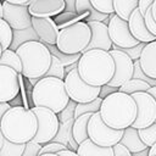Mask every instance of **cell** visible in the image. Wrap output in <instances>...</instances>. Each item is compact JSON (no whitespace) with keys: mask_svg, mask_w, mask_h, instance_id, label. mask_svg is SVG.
I'll use <instances>...</instances> for the list:
<instances>
[{"mask_svg":"<svg viewBox=\"0 0 156 156\" xmlns=\"http://www.w3.org/2000/svg\"><path fill=\"white\" fill-rule=\"evenodd\" d=\"M77 71L85 83L101 87L107 84L112 78L115 72V61L107 50H85L82 52L77 62Z\"/></svg>","mask_w":156,"mask_h":156,"instance_id":"6da1fadb","label":"cell"},{"mask_svg":"<svg viewBox=\"0 0 156 156\" xmlns=\"http://www.w3.org/2000/svg\"><path fill=\"white\" fill-rule=\"evenodd\" d=\"M99 112L108 127L124 129L136 117V102L130 94L117 90L102 98Z\"/></svg>","mask_w":156,"mask_h":156,"instance_id":"7a4b0ae2","label":"cell"},{"mask_svg":"<svg viewBox=\"0 0 156 156\" xmlns=\"http://www.w3.org/2000/svg\"><path fill=\"white\" fill-rule=\"evenodd\" d=\"M38 128V121L32 108L11 106L1 117L0 129L4 138L13 143H27L33 139Z\"/></svg>","mask_w":156,"mask_h":156,"instance_id":"3957f363","label":"cell"},{"mask_svg":"<svg viewBox=\"0 0 156 156\" xmlns=\"http://www.w3.org/2000/svg\"><path fill=\"white\" fill-rule=\"evenodd\" d=\"M32 101L34 106H44L58 113L69 101L63 79L51 76L39 78L33 85Z\"/></svg>","mask_w":156,"mask_h":156,"instance_id":"277c9868","label":"cell"},{"mask_svg":"<svg viewBox=\"0 0 156 156\" xmlns=\"http://www.w3.org/2000/svg\"><path fill=\"white\" fill-rule=\"evenodd\" d=\"M22 62V76L26 78H41L46 73L50 62L51 52L40 40H29L21 44L16 50Z\"/></svg>","mask_w":156,"mask_h":156,"instance_id":"5b68a950","label":"cell"},{"mask_svg":"<svg viewBox=\"0 0 156 156\" xmlns=\"http://www.w3.org/2000/svg\"><path fill=\"white\" fill-rule=\"evenodd\" d=\"M91 30L85 21H78L73 24L58 29L56 46L65 54L83 52L90 41Z\"/></svg>","mask_w":156,"mask_h":156,"instance_id":"8992f818","label":"cell"},{"mask_svg":"<svg viewBox=\"0 0 156 156\" xmlns=\"http://www.w3.org/2000/svg\"><path fill=\"white\" fill-rule=\"evenodd\" d=\"M63 82L68 98L76 102H88L99 96L100 87L85 83L79 76L77 67L66 73Z\"/></svg>","mask_w":156,"mask_h":156,"instance_id":"52a82bcc","label":"cell"},{"mask_svg":"<svg viewBox=\"0 0 156 156\" xmlns=\"http://www.w3.org/2000/svg\"><path fill=\"white\" fill-rule=\"evenodd\" d=\"M123 129L108 127L101 118L100 112H93L88 121V138L101 146H112L122 138Z\"/></svg>","mask_w":156,"mask_h":156,"instance_id":"ba28073f","label":"cell"},{"mask_svg":"<svg viewBox=\"0 0 156 156\" xmlns=\"http://www.w3.org/2000/svg\"><path fill=\"white\" fill-rule=\"evenodd\" d=\"M32 111L35 113L38 121V128L35 135L33 136V140L40 144L51 141L60 127L57 113L44 106H33Z\"/></svg>","mask_w":156,"mask_h":156,"instance_id":"9c48e42d","label":"cell"},{"mask_svg":"<svg viewBox=\"0 0 156 156\" xmlns=\"http://www.w3.org/2000/svg\"><path fill=\"white\" fill-rule=\"evenodd\" d=\"M136 102V117L130 124L139 129L156 122V100L147 91H135L130 94Z\"/></svg>","mask_w":156,"mask_h":156,"instance_id":"30bf717a","label":"cell"},{"mask_svg":"<svg viewBox=\"0 0 156 156\" xmlns=\"http://www.w3.org/2000/svg\"><path fill=\"white\" fill-rule=\"evenodd\" d=\"M107 29H108V35H110L112 44H115L117 46L129 48V46L136 45L139 43L132 35L129 27H128V21L122 20L115 12L108 15Z\"/></svg>","mask_w":156,"mask_h":156,"instance_id":"8fae6325","label":"cell"},{"mask_svg":"<svg viewBox=\"0 0 156 156\" xmlns=\"http://www.w3.org/2000/svg\"><path fill=\"white\" fill-rule=\"evenodd\" d=\"M108 52L111 54L113 61H115V72L112 78L107 84L112 87H121L124 82L132 78L133 68H134V61L122 50L117 49H110Z\"/></svg>","mask_w":156,"mask_h":156,"instance_id":"7c38bea8","label":"cell"},{"mask_svg":"<svg viewBox=\"0 0 156 156\" xmlns=\"http://www.w3.org/2000/svg\"><path fill=\"white\" fill-rule=\"evenodd\" d=\"M2 18L11 26L12 29H23L32 26V16L27 5L12 4L2 1Z\"/></svg>","mask_w":156,"mask_h":156,"instance_id":"4fadbf2b","label":"cell"},{"mask_svg":"<svg viewBox=\"0 0 156 156\" xmlns=\"http://www.w3.org/2000/svg\"><path fill=\"white\" fill-rule=\"evenodd\" d=\"M20 93L18 72L13 68L0 65V101L10 102Z\"/></svg>","mask_w":156,"mask_h":156,"instance_id":"5bb4252c","label":"cell"},{"mask_svg":"<svg viewBox=\"0 0 156 156\" xmlns=\"http://www.w3.org/2000/svg\"><path fill=\"white\" fill-rule=\"evenodd\" d=\"M32 27L34 28V30L41 43L56 44L58 28L52 17L32 16Z\"/></svg>","mask_w":156,"mask_h":156,"instance_id":"9a60e30c","label":"cell"},{"mask_svg":"<svg viewBox=\"0 0 156 156\" xmlns=\"http://www.w3.org/2000/svg\"><path fill=\"white\" fill-rule=\"evenodd\" d=\"M87 23L91 30V37L84 51L90 49H104L108 51L112 48V41L108 35L107 24L102 21H89Z\"/></svg>","mask_w":156,"mask_h":156,"instance_id":"2e32d148","label":"cell"},{"mask_svg":"<svg viewBox=\"0 0 156 156\" xmlns=\"http://www.w3.org/2000/svg\"><path fill=\"white\" fill-rule=\"evenodd\" d=\"M65 10V0H35L28 5L30 16L54 17Z\"/></svg>","mask_w":156,"mask_h":156,"instance_id":"e0dca14e","label":"cell"},{"mask_svg":"<svg viewBox=\"0 0 156 156\" xmlns=\"http://www.w3.org/2000/svg\"><path fill=\"white\" fill-rule=\"evenodd\" d=\"M128 27L129 30L132 33V35L138 40V41H143V43H149L156 39L155 35H152L149 29L146 28L145 21H144V16L141 15V12L139 11V9H134L133 12L130 13V16L128 17Z\"/></svg>","mask_w":156,"mask_h":156,"instance_id":"ac0fdd59","label":"cell"},{"mask_svg":"<svg viewBox=\"0 0 156 156\" xmlns=\"http://www.w3.org/2000/svg\"><path fill=\"white\" fill-rule=\"evenodd\" d=\"M138 61L146 76L156 78V39L144 45Z\"/></svg>","mask_w":156,"mask_h":156,"instance_id":"d6986e66","label":"cell"},{"mask_svg":"<svg viewBox=\"0 0 156 156\" xmlns=\"http://www.w3.org/2000/svg\"><path fill=\"white\" fill-rule=\"evenodd\" d=\"M78 156H113L112 146H101L87 138L78 144L76 150Z\"/></svg>","mask_w":156,"mask_h":156,"instance_id":"ffe728a7","label":"cell"},{"mask_svg":"<svg viewBox=\"0 0 156 156\" xmlns=\"http://www.w3.org/2000/svg\"><path fill=\"white\" fill-rule=\"evenodd\" d=\"M119 143H122L132 154L134 152H139L146 147H149L139 136V133H138V129L132 127V126H128L123 129V134H122V138L119 140Z\"/></svg>","mask_w":156,"mask_h":156,"instance_id":"44dd1931","label":"cell"},{"mask_svg":"<svg viewBox=\"0 0 156 156\" xmlns=\"http://www.w3.org/2000/svg\"><path fill=\"white\" fill-rule=\"evenodd\" d=\"M76 12L79 13L83 21H104L108 17L107 13L98 11L90 2V0H76Z\"/></svg>","mask_w":156,"mask_h":156,"instance_id":"7402d4cb","label":"cell"},{"mask_svg":"<svg viewBox=\"0 0 156 156\" xmlns=\"http://www.w3.org/2000/svg\"><path fill=\"white\" fill-rule=\"evenodd\" d=\"M91 113L93 112H87V113H83L73 119V123L71 127V133L77 144L82 143L84 139L88 138V121H89Z\"/></svg>","mask_w":156,"mask_h":156,"instance_id":"603a6c76","label":"cell"},{"mask_svg":"<svg viewBox=\"0 0 156 156\" xmlns=\"http://www.w3.org/2000/svg\"><path fill=\"white\" fill-rule=\"evenodd\" d=\"M29 40H39V38L32 26L23 28V29H12V40H11L9 49L16 50L21 44L29 41Z\"/></svg>","mask_w":156,"mask_h":156,"instance_id":"cb8c5ba5","label":"cell"},{"mask_svg":"<svg viewBox=\"0 0 156 156\" xmlns=\"http://www.w3.org/2000/svg\"><path fill=\"white\" fill-rule=\"evenodd\" d=\"M138 1L139 0H112L113 12L127 21L133 10L138 7Z\"/></svg>","mask_w":156,"mask_h":156,"instance_id":"d4e9b609","label":"cell"},{"mask_svg":"<svg viewBox=\"0 0 156 156\" xmlns=\"http://www.w3.org/2000/svg\"><path fill=\"white\" fill-rule=\"evenodd\" d=\"M0 65H5L9 66L11 68H13L15 71H17L18 73L22 72V62L20 56L17 55V52L15 50L11 49H4L1 55H0Z\"/></svg>","mask_w":156,"mask_h":156,"instance_id":"484cf974","label":"cell"},{"mask_svg":"<svg viewBox=\"0 0 156 156\" xmlns=\"http://www.w3.org/2000/svg\"><path fill=\"white\" fill-rule=\"evenodd\" d=\"M54 21H55L57 28L61 29V28L67 27L69 24H73V23H76L78 21H83V18L76 11H66V10H63L62 12L57 13L56 16H54Z\"/></svg>","mask_w":156,"mask_h":156,"instance_id":"4316f807","label":"cell"},{"mask_svg":"<svg viewBox=\"0 0 156 156\" xmlns=\"http://www.w3.org/2000/svg\"><path fill=\"white\" fill-rule=\"evenodd\" d=\"M26 143H13L4 138L0 147V156H22Z\"/></svg>","mask_w":156,"mask_h":156,"instance_id":"83f0119b","label":"cell"},{"mask_svg":"<svg viewBox=\"0 0 156 156\" xmlns=\"http://www.w3.org/2000/svg\"><path fill=\"white\" fill-rule=\"evenodd\" d=\"M149 88H150V84L146 83L145 80H141L138 78H130L127 82H124L121 87H118V90L127 94H132L135 91H146Z\"/></svg>","mask_w":156,"mask_h":156,"instance_id":"f1b7e54d","label":"cell"},{"mask_svg":"<svg viewBox=\"0 0 156 156\" xmlns=\"http://www.w3.org/2000/svg\"><path fill=\"white\" fill-rule=\"evenodd\" d=\"M101 100H102V98L98 96L94 100L88 101V102H77L76 106H74L73 117L76 118V117L80 116L83 113H87V112H96V111H99L100 105H101Z\"/></svg>","mask_w":156,"mask_h":156,"instance_id":"f546056e","label":"cell"},{"mask_svg":"<svg viewBox=\"0 0 156 156\" xmlns=\"http://www.w3.org/2000/svg\"><path fill=\"white\" fill-rule=\"evenodd\" d=\"M11 40H12V28L2 17H0V45L2 50L10 46Z\"/></svg>","mask_w":156,"mask_h":156,"instance_id":"4dcf8cb0","label":"cell"},{"mask_svg":"<svg viewBox=\"0 0 156 156\" xmlns=\"http://www.w3.org/2000/svg\"><path fill=\"white\" fill-rule=\"evenodd\" d=\"M44 76H51V77H57V78H61L63 79L65 76H66V72H65V66L62 65V62L54 55H51V62H50V66L46 71V73Z\"/></svg>","mask_w":156,"mask_h":156,"instance_id":"1f68e13d","label":"cell"},{"mask_svg":"<svg viewBox=\"0 0 156 156\" xmlns=\"http://www.w3.org/2000/svg\"><path fill=\"white\" fill-rule=\"evenodd\" d=\"M138 133H139L140 139L147 146H151L156 141V122H154L152 124H150L145 128H139Z\"/></svg>","mask_w":156,"mask_h":156,"instance_id":"d6a6232c","label":"cell"},{"mask_svg":"<svg viewBox=\"0 0 156 156\" xmlns=\"http://www.w3.org/2000/svg\"><path fill=\"white\" fill-rule=\"evenodd\" d=\"M65 147H67L65 144L51 140V141H48V143H45V144L41 145L38 156H43V155H55L58 150L65 149Z\"/></svg>","mask_w":156,"mask_h":156,"instance_id":"836d02e7","label":"cell"},{"mask_svg":"<svg viewBox=\"0 0 156 156\" xmlns=\"http://www.w3.org/2000/svg\"><path fill=\"white\" fill-rule=\"evenodd\" d=\"M145 44H146V43L139 41L136 45H133V46H129V48H122V46H117V45L112 44V49H117V50L124 51V52L134 61V60H138V58H139V56H140V54H141V50H143V48H144Z\"/></svg>","mask_w":156,"mask_h":156,"instance_id":"e575fe53","label":"cell"},{"mask_svg":"<svg viewBox=\"0 0 156 156\" xmlns=\"http://www.w3.org/2000/svg\"><path fill=\"white\" fill-rule=\"evenodd\" d=\"M76 101L71 100L68 101V104L65 106L63 110H61L58 113H57V117H58V121L61 122H65V121H68V119H73V113H74V106H76Z\"/></svg>","mask_w":156,"mask_h":156,"instance_id":"d590c367","label":"cell"},{"mask_svg":"<svg viewBox=\"0 0 156 156\" xmlns=\"http://www.w3.org/2000/svg\"><path fill=\"white\" fill-rule=\"evenodd\" d=\"M91 5L100 12L102 13H113V6H112V0H90Z\"/></svg>","mask_w":156,"mask_h":156,"instance_id":"8d00e7d4","label":"cell"},{"mask_svg":"<svg viewBox=\"0 0 156 156\" xmlns=\"http://www.w3.org/2000/svg\"><path fill=\"white\" fill-rule=\"evenodd\" d=\"M41 145H43V144L37 143V141H34L33 139L28 140V141L26 143V145H24V150H23L22 156H38Z\"/></svg>","mask_w":156,"mask_h":156,"instance_id":"74e56055","label":"cell"},{"mask_svg":"<svg viewBox=\"0 0 156 156\" xmlns=\"http://www.w3.org/2000/svg\"><path fill=\"white\" fill-rule=\"evenodd\" d=\"M144 21H145V24H146V28L149 29V32L156 37V21L154 20L152 15H151V9L149 7L145 13H144Z\"/></svg>","mask_w":156,"mask_h":156,"instance_id":"f35d334b","label":"cell"},{"mask_svg":"<svg viewBox=\"0 0 156 156\" xmlns=\"http://www.w3.org/2000/svg\"><path fill=\"white\" fill-rule=\"evenodd\" d=\"M112 151H113V156H132V152L119 141L112 145Z\"/></svg>","mask_w":156,"mask_h":156,"instance_id":"ab89813d","label":"cell"},{"mask_svg":"<svg viewBox=\"0 0 156 156\" xmlns=\"http://www.w3.org/2000/svg\"><path fill=\"white\" fill-rule=\"evenodd\" d=\"M117 90H118L117 87H112V85H110V84H104V85L100 87L99 96H100V98H105V96H107L108 94H111V93H113V91H117Z\"/></svg>","mask_w":156,"mask_h":156,"instance_id":"60d3db41","label":"cell"},{"mask_svg":"<svg viewBox=\"0 0 156 156\" xmlns=\"http://www.w3.org/2000/svg\"><path fill=\"white\" fill-rule=\"evenodd\" d=\"M152 1H154V0H139V1H138V9H139V11L141 12L143 16H144L145 11L151 6Z\"/></svg>","mask_w":156,"mask_h":156,"instance_id":"b9f144b4","label":"cell"},{"mask_svg":"<svg viewBox=\"0 0 156 156\" xmlns=\"http://www.w3.org/2000/svg\"><path fill=\"white\" fill-rule=\"evenodd\" d=\"M56 156H77V152L69 147H65V149H61L58 150L56 154Z\"/></svg>","mask_w":156,"mask_h":156,"instance_id":"7bdbcfd3","label":"cell"},{"mask_svg":"<svg viewBox=\"0 0 156 156\" xmlns=\"http://www.w3.org/2000/svg\"><path fill=\"white\" fill-rule=\"evenodd\" d=\"M66 11H76V0H65Z\"/></svg>","mask_w":156,"mask_h":156,"instance_id":"ee69618b","label":"cell"},{"mask_svg":"<svg viewBox=\"0 0 156 156\" xmlns=\"http://www.w3.org/2000/svg\"><path fill=\"white\" fill-rule=\"evenodd\" d=\"M11 106H10V104L9 102H4V101H0V121H1V117H2V115L10 108Z\"/></svg>","mask_w":156,"mask_h":156,"instance_id":"f6af8a7d","label":"cell"},{"mask_svg":"<svg viewBox=\"0 0 156 156\" xmlns=\"http://www.w3.org/2000/svg\"><path fill=\"white\" fill-rule=\"evenodd\" d=\"M149 156H156V141L149 146Z\"/></svg>","mask_w":156,"mask_h":156,"instance_id":"bcb514c9","label":"cell"},{"mask_svg":"<svg viewBox=\"0 0 156 156\" xmlns=\"http://www.w3.org/2000/svg\"><path fill=\"white\" fill-rule=\"evenodd\" d=\"M9 2H12V4H21V5H29V0H6Z\"/></svg>","mask_w":156,"mask_h":156,"instance_id":"7dc6e473","label":"cell"},{"mask_svg":"<svg viewBox=\"0 0 156 156\" xmlns=\"http://www.w3.org/2000/svg\"><path fill=\"white\" fill-rule=\"evenodd\" d=\"M150 9H151V15H152L154 20L156 21V0H154V1H152V4H151V6H150Z\"/></svg>","mask_w":156,"mask_h":156,"instance_id":"c3c4849f","label":"cell"},{"mask_svg":"<svg viewBox=\"0 0 156 156\" xmlns=\"http://www.w3.org/2000/svg\"><path fill=\"white\" fill-rule=\"evenodd\" d=\"M132 155L133 156H145V155H149V147H146V149H144V150H141L139 152H134Z\"/></svg>","mask_w":156,"mask_h":156,"instance_id":"681fc988","label":"cell"},{"mask_svg":"<svg viewBox=\"0 0 156 156\" xmlns=\"http://www.w3.org/2000/svg\"><path fill=\"white\" fill-rule=\"evenodd\" d=\"M146 91H147V93H150V94L155 98V100H156V85H155V87H150Z\"/></svg>","mask_w":156,"mask_h":156,"instance_id":"f907efd6","label":"cell"},{"mask_svg":"<svg viewBox=\"0 0 156 156\" xmlns=\"http://www.w3.org/2000/svg\"><path fill=\"white\" fill-rule=\"evenodd\" d=\"M2 141H4V135H2V132H1V129H0V147H1V145H2Z\"/></svg>","mask_w":156,"mask_h":156,"instance_id":"816d5d0a","label":"cell"},{"mask_svg":"<svg viewBox=\"0 0 156 156\" xmlns=\"http://www.w3.org/2000/svg\"><path fill=\"white\" fill-rule=\"evenodd\" d=\"M0 17H2V1L0 0Z\"/></svg>","mask_w":156,"mask_h":156,"instance_id":"f5cc1de1","label":"cell"},{"mask_svg":"<svg viewBox=\"0 0 156 156\" xmlns=\"http://www.w3.org/2000/svg\"><path fill=\"white\" fill-rule=\"evenodd\" d=\"M1 52H2V48H1V45H0V55H1Z\"/></svg>","mask_w":156,"mask_h":156,"instance_id":"db71d44e","label":"cell"}]
</instances>
